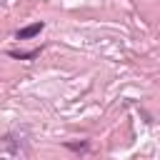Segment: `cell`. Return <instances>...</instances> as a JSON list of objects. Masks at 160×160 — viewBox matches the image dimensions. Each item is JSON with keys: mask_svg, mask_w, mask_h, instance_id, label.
Wrapping results in <instances>:
<instances>
[{"mask_svg": "<svg viewBox=\"0 0 160 160\" xmlns=\"http://www.w3.org/2000/svg\"><path fill=\"white\" fill-rule=\"evenodd\" d=\"M10 55H12V58H20V60H30V58L40 55V48H35V50H30V52H18V50H10Z\"/></svg>", "mask_w": 160, "mask_h": 160, "instance_id": "3", "label": "cell"}, {"mask_svg": "<svg viewBox=\"0 0 160 160\" xmlns=\"http://www.w3.org/2000/svg\"><path fill=\"white\" fill-rule=\"evenodd\" d=\"M42 28H45V22H32V25H28V28L18 30V32H15V38H18V40H28V38H35V35H38Z\"/></svg>", "mask_w": 160, "mask_h": 160, "instance_id": "2", "label": "cell"}, {"mask_svg": "<svg viewBox=\"0 0 160 160\" xmlns=\"http://www.w3.org/2000/svg\"><path fill=\"white\" fill-rule=\"evenodd\" d=\"M28 158V145L20 135L8 132L0 138V160H25Z\"/></svg>", "mask_w": 160, "mask_h": 160, "instance_id": "1", "label": "cell"}, {"mask_svg": "<svg viewBox=\"0 0 160 160\" xmlns=\"http://www.w3.org/2000/svg\"><path fill=\"white\" fill-rule=\"evenodd\" d=\"M65 148H70V150L80 152V150H88V142H65Z\"/></svg>", "mask_w": 160, "mask_h": 160, "instance_id": "4", "label": "cell"}]
</instances>
